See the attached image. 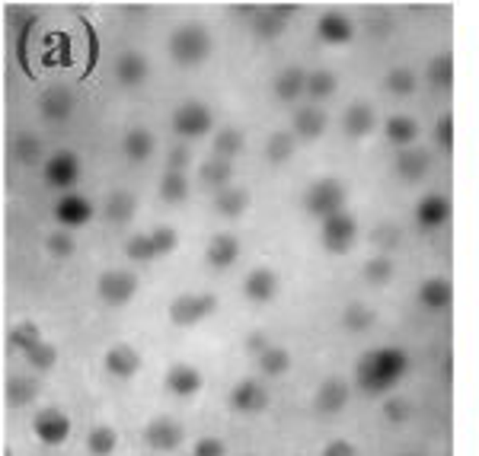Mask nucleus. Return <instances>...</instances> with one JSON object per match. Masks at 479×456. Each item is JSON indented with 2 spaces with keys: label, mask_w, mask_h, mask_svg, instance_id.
<instances>
[{
  "label": "nucleus",
  "mask_w": 479,
  "mask_h": 456,
  "mask_svg": "<svg viewBox=\"0 0 479 456\" xmlns=\"http://www.w3.org/2000/svg\"><path fill=\"white\" fill-rule=\"evenodd\" d=\"M410 370V355L403 348H378V351H367L365 357L358 361L355 367V383H358L361 393L367 396H380V393H390L399 380L406 376Z\"/></svg>",
  "instance_id": "obj_1"
},
{
  "label": "nucleus",
  "mask_w": 479,
  "mask_h": 456,
  "mask_svg": "<svg viewBox=\"0 0 479 456\" xmlns=\"http://www.w3.org/2000/svg\"><path fill=\"white\" fill-rule=\"evenodd\" d=\"M211 55V36L205 26L198 23H183L170 36V58L179 68H196Z\"/></svg>",
  "instance_id": "obj_2"
},
{
  "label": "nucleus",
  "mask_w": 479,
  "mask_h": 456,
  "mask_svg": "<svg viewBox=\"0 0 479 456\" xmlns=\"http://www.w3.org/2000/svg\"><path fill=\"white\" fill-rule=\"evenodd\" d=\"M346 207V186L333 175H323V179L310 182L307 192H303V211L316 220H329L335 214H342Z\"/></svg>",
  "instance_id": "obj_3"
},
{
  "label": "nucleus",
  "mask_w": 479,
  "mask_h": 456,
  "mask_svg": "<svg viewBox=\"0 0 479 456\" xmlns=\"http://www.w3.org/2000/svg\"><path fill=\"white\" fill-rule=\"evenodd\" d=\"M96 294L109 306H128L134 301V294H138V275L122 269L102 271L100 281H96Z\"/></svg>",
  "instance_id": "obj_4"
},
{
  "label": "nucleus",
  "mask_w": 479,
  "mask_h": 456,
  "mask_svg": "<svg viewBox=\"0 0 479 456\" xmlns=\"http://www.w3.org/2000/svg\"><path fill=\"white\" fill-rule=\"evenodd\" d=\"M211 122H215V115H211V109L205 106V102H183V106L173 112L170 125L173 132L179 134L183 141H192V138H202V134L211 132Z\"/></svg>",
  "instance_id": "obj_5"
},
{
  "label": "nucleus",
  "mask_w": 479,
  "mask_h": 456,
  "mask_svg": "<svg viewBox=\"0 0 479 456\" xmlns=\"http://www.w3.org/2000/svg\"><path fill=\"white\" fill-rule=\"evenodd\" d=\"M355 237H358V220L352 217V214H335V217L323 220L320 227V243L326 252H333V256H342V252L352 249Z\"/></svg>",
  "instance_id": "obj_6"
},
{
  "label": "nucleus",
  "mask_w": 479,
  "mask_h": 456,
  "mask_svg": "<svg viewBox=\"0 0 479 456\" xmlns=\"http://www.w3.org/2000/svg\"><path fill=\"white\" fill-rule=\"evenodd\" d=\"M42 179L48 182L51 188H61V192L74 188L77 182H80V156L70 151L51 154L48 160L42 163Z\"/></svg>",
  "instance_id": "obj_7"
},
{
  "label": "nucleus",
  "mask_w": 479,
  "mask_h": 456,
  "mask_svg": "<svg viewBox=\"0 0 479 456\" xmlns=\"http://www.w3.org/2000/svg\"><path fill=\"white\" fill-rule=\"evenodd\" d=\"M215 310H218L215 294H179L170 303V323L186 329V325H196L202 319H208Z\"/></svg>",
  "instance_id": "obj_8"
},
{
  "label": "nucleus",
  "mask_w": 479,
  "mask_h": 456,
  "mask_svg": "<svg viewBox=\"0 0 479 456\" xmlns=\"http://www.w3.org/2000/svg\"><path fill=\"white\" fill-rule=\"evenodd\" d=\"M183 440H186V428L179 425L176 419H170V415H160V419H154L151 425L144 428V444L157 453L176 451V447H183Z\"/></svg>",
  "instance_id": "obj_9"
},
{
  "label": "nucleus",
  "mask_w": 479,
  "mask_h": 456,
  "mask_svg": "<svg viewBox=\"0 0 479 456\" xmlns=\"http://www.w3.org/2000/svg\"><path fill=\"white\" fill-rule=\"evenodd\" d=\"M32 431H36V438L42 440V444L48 447H58L68 440L70 434V419L61 412V408H42V412H36V419H32Z\"/></svg>",
  "instance_id": "obj_10"
},
{
  "label": "nucleus",
  "mask_w": 479,
  "mask_h": 456,
  "mask_svg": "<svg viewBox=\"0 0 479 456\" xmlns=\"http://www.w3.org/2000/svg\"><path fill=\"white\" fill-rule=\"evenodd\" d=\"M326 125H329L326 112H323L320 106H314V102H307V106L294 109L291 134H294L297 141H320L323 132H326Z\"/></svg>",
  "instance_id": "obj_11"
},
{
  "label": "nucleus",
  "mask_w": 479,
  "mask_h": 456,
  "mask_svg": "<svg viewBox=\"0 0 479 456\" xmlns=\"http://www.w3.org/2000/svg\"><path fill=\"white\" fill-rule=\"evenodd\" d=\"M102 367H106V374L115 376V380H132V376L141 370V355L128 342H119L106 351Z\"/></svg>",
  "instance_id": "obj_12"
},
{
  "label": "nucleus",
  "mask_w": 479,
  "mask_h": 456,
  "mask_svg": "<svg viewBox=\"0 0 479 456\" xmlns=\"http://www.w3.org/2000/svg\"><path fill=\"white\" fill-rule=\"evenodd\" d=\"M90 217H93V205H90L83 195L70 192V195H61V198H58L55 220L61 224V230H74V227H83Z\"/></svg>",
  "instance_id": "obj_13"
},
{
  "label": "nucleus",
  "mask_w": 479,
  "mask_h": 456,
  "mask_svg": "<svg viewBox=\"0 0 479 456\" xmlns=\"http://www.w3.org/2000/svg\"><path fill=\"white\" fill-rule=\"evenodd\" d=\"M164 387L170 389L173 396H179V399H189V396L202 393L205 376H202V370L192 367V364H173V367L166 370Z\"/></svg>",
  "instance_id": "obj_14"
},
{
  "label": "nucleus",
  "mask_w": 479,
  "mask_h": 456,
  "mask_svg": "<svg viewBox=\"0 0 479 456\" xmlns=\"http://www.w3.org/2000/svg\"><path fill=\"white\" fill-rule=\"evenodd\" d=\"M269 406V393L259 380H240L234 389H230V408L240 415H256Z\"/></svg>",
  "instance_id": "obj_15"
},
{
  "label": "nucleus",
  "mask_w": 479,
  "mask_h": 456,
  "mask_svg": "<svg viewBox=\"0 0 479 456\" xmlns=\"http://www.w3.org/2000/svg\"><path fill=\"white\" fill-rule=\"evenodd\" d=\"M393 169H397V175H399L403 182L416 186V182H422L425 175H429V169H431V154L425 151V147H406V151H399L397 163H393Z\"/></svg>",
  "instance_id": "obj_16"
},
{
  "label": "nucleus",
  "mask_w": 479,
  "mask_h": 456,
  "mask_svg": "<svg viewBox=\"0 0 479 456\" xmlns=\"http://www.w3.org/2000/svg\"><path fill=\"white\" fill-rule=\"evenodd\" d=\"M348 396H352L348 383L339 380V376H329V380L323 383L320 389H316L314 408H316L320 415H335V412H342V408L348 406Z\"/></svg>",
  "instance_id": "obj_17"
},
{
  "label": "nucleus",
  "mask_w": 479,
  "mask_h": 456,
  "mask_svg": "<svg viewBox=\"0 0 479 456\" xmlns=\"http://www.w3.org/2000/svg\"><path fill=\"white\" fill-rule=\"evenodd\" d=\"M237 259H240V239L234 233H215L208 249H205V262H208L215 271H228Z\"/></svg>",
  "instance_id": "obj_18"
},
{
  "label": "nucleus",
  "mask_w": 479,
  "mask_h": 456,
  "mask_svg": "<svg viewBox=\"0 0 479 456\" xmlns=\"http://www.w3.org/2000/svg\"><path fill=\"white\" fill-rule=\"evenodd\" d=\"M448 217H451V201H448V195H442V192L425 195V198L416 205V220L422 230H438V227H444Z\"/></svg>",
  "instance_id": "obj_19"
},
{
  "label": "nucleus",
  "mask_w": 479,
  "mask_h": 456,
  "mask_svg": "<svg viewBox=\"0 0 479 456\" xmlns=\"http://www.w3.org/2000/svg\"><path fill=\"white\" fill-rule=\"evenodd\" d=\"M294 10V6H262V10H252V32H256L259 38H278L284 32V26H288V13Z\"/></svg>",
  "instance_id": "obj_20"
},
{
  "label": "nucleus",
  "mask_w": 479,
  "mask_h": 456,
  "mask_svg": "<svg viewBox=\"0 0 479 456\" xmlns=\"http://www.w3.org/2000/svg\"><path fill=\"white\" fill-rule=\"evenodd\" d=\"M278 288H282V281H278V275L271 269L250 271L243 281V294H246V301H252V303H269L271 297L278 294Z\"/></svg>",
  "instance_id": "obj_21"
},
{
  "label": "nucleus",
  "mask_w": 479,
  "mask_h": 456,
  "mask_svg": "<svg viewBox=\"0 0 479 456\" xmlns=\"http://www.w3.org/2000/svg\"><path fill=\"white\" fill-rule=\"evenodd\" d=\"M374 125H378V112L367 102H352L346 109V115H342V132L348 138H367L374 132Z\"/></svg>",
  "instance_id": "obj_22"
},
{
  "label": "nucleus",
  "mask_w": 479,
  "mask_h": 456,
  "mask_svg": "<svg viewBox=\"0 0 479 456\" xmlns=\"http://www.w3.org/2000/svg\"><path fill=\"white\" fill-rule=\"evenodd\" d=\"M316 36H320L326 45H346V42H352L355 26H352V19L342 16V13H323V16L316 19Z\"/></svg>",
  "instance_id": "obj_23"
},
{
  "label": "nucleus",
  "mask_w": 479,
  "mask_h": 456,
  "mask_svg": "<svg viewBox=\"0 0 479 456\" xmlns=\"http://www.w3.org/2000/svg\"><path fill=\"white\" fill-rule=\"evenodd\" d=\"M38 109H42V115L48 122H64L70 119V112L77 109V96L64 87H51L48 93L38 100Z\"/></svg>",
  "instance_id": "obj_24"
},
{
  "label": "nucleus",
  "mask_w": 479,
  "mask_h": 456,
  "mask_svg": "<svg viewBox=\"0 0 479 456\" xmlns=\"http://www.w3.org/2000/svg\"><path fill=\"white\" fill-rule=\"evenodd\" d=\"M147 74H151V64H147V58L138 55V51H125V55H119V61H115V80H119L122 87H138V83L147 80Z\"/></svg>",
  "instance_id": "obj_25"
},
{
  "label": "nucleus",
  "mask_w": 479,
  "mask_h": 456,
  "mask_svg": "<svg viewBox=\"0 0 479 456\" xmlns=\"http://www.w3.org/2000/svg\"><path fill=\"white\" fill-rule=\"evenodd\" d=\"M271 93L278 96L282 102H294L307 93V70L303 68H284L282 74L275 77L271 83Z\"/></svg>",
  "instance_id": "obj_26"
},
{
  "label": "nucleus",
  "mask_w": 479,
  "mask_h": 456,
  "mask_svg": "<svg viewBox=\"0 0 479 456\" xmlns=\"http://www.w3.org/2000/svg\"><path fill=\"white\" fill-rule=\"evenodd\" d=\"M198 182H202L205 188H211V192H224V188H230V182H234V166H230V160H221V156H211V160L202 163V169H198Z\"/></svg>",
  "instance_id": "obj_27"
},
{
  "label": "nucleus",
  "mask_w": 479,
  "mask_h": 456,
  "mask_svg": "<svg viewBox=\"0 0 479 456\" xmlns=\"http://www.w3.org/2000/svg\"><path fill=\"white\" fill-rule=\"evenodd\" d=\"M451 297H454V291H451L448 278H429V281L419 284V303H422L425 310H431V313L448 310Z\"/></svg>",
  "instance_id": "obj_28"
},
{
  "label": "nucleus",
  "mask_w": 479,
  "mask_h": 456,
  "mask_svg": "<svg viewBox=\"0 0 479 456\" xmlns=\"http://www.w3.org/2000/svg\"><path fill=\"white\" fill-rule=\"evenodd\" d=\"M154 151H157V138H154L147 128H132V132L122 138V154H125L132 163L151 160Z\"/></svg>",
  "instance_id": "obj_29"
},
{
  "label": "nucleus",
  "mask_w": 479,
  "mask_h": 456,
  "mask_svg": "<svg viewBox=\"0 0 479 456\" xmlns=\"http://www.w3.org/2000/svg\"><path fill=\"white\" fill-rule=\"evenodd\" d=\"M384 134H387V141H390L393 147L406 151V147L416 144L419 122L412 119V115H390V119H387V125H384Z\"/></svg>",
  "instance_id": "obj_30"
},
{
  "label": "nucleus",
  "mask_w": 479,
  "mask_h": 456,
  "mask_svg": "<svg viewBox=\"0 0 479 456\" xmlns=\"http://www.w3.org/2000/svg\"><path fill=\"white\" fill-rule=\"evenodd\" d=\"M134 211H138V198H134L132 192H125V188H119V192H112L106 198L102 217H106L109 224H128V220L134 217Z\"/></svg>",
  "instance_id": "obj_31"
},
{
  "label": "nucleus",
  "mask_w": 479,
  "mask_h": 456,
  "mask_svg": "<svg viewBox=\"0 0 479 456\" xmlns=\"http://www.w3.org/2000/svg\"><path fill=\"white\" fill-rule=\"evenodd\" d=\"M335 90H339V77L333 74V70H314V74H307V100L314 102V106H320V102L333 100Z\"/></svg>",
  "instance_id": "obj_32"
},
{
  "label": "nucleus",
  "mask_w": 479,
  "mask_h": 456,
  "mask_svg": "<svg viewBox=\"0 0 479 456\" xmlns=\"http://www.w3.org/2000/svg\"><path fill=\"white\" fill-rule=\"evenodd\" d=\"M160 198H164V205H183L189 198V175L166 169L164 179H160Z\"/></svg>",
  "instance_id": "obj_33"
},
{
  "label": "nucleus",
  "mask_w": 479,
  "mask_h": 456,
  "mask_svg": "<svg viewBox=\"0 0 479 456\" xmlns=\"http://www.w3.org/2000/svg\"><path fill=\"white\" fill-rule=\"evenodd\" d=\"M384 87H387V93H390V96H399V100H406V96L416 93L419 77H416V70H412V68L399 64V68H390V74H387Z\"/></svg>",
  "instance_id": "obj_34"
},
{
  "label": "nucleus",
  "mask_w": 479,
  "mask_h": 456,
  "mask_svg": "<svg viewBox=\"0 0 479 456\" xmlns=\"http://www.w3.org/2000/svg\"><path fill=\"white\" fill-rule=\"evenodd\" d=\"M294 151H297V138L291 132H275L265 141V160L275 163V166L288 163L291 156H294Z\"/></svg>",
  "instance_id": "obj_35"
},
{
  "label": "nucleus",
  "mask_w": 479,
  "mask_h": 456,
  "mask_svg": "<svg viewBox=\"0 0 479 456\" xmlns=\"http://www.w3.org/2000/svg\"><path fill=\"white\" fill-rule=\"evenodd\" d=\"M10 154H13V160H19L23 166H38V163H42V141H38L36 134L23 132L13 138Z\"/></svg>",
  "instance_id": "obj_36"
},
{
  "label": "nucleus",
  "mask_w": 479,
  "mask_h": 456,
  "mask_svg": "<svg viewBox=\"0 0 479 456\" xmlns=\"http://www.w3.org/2000/svg\"><path fill=\"white\" fill-rule=\"evenodd\" d=\"M250 207V195L243 192V188H224V192H218L215 195V211L221 214V217H240V214Z\"/></svg>",
  "instance_id": "obj_37"
},
{
  "label": "nucleus",
  "mask_w": 479,
  "mask_h": 456,
  "mask_svg": "<svg viewBox=\"0 0 479 456\" xmlns=\"http://www.w3.org/2000/svg\"><path fill=\"white\" fill-rule=\"evenodd\" d=\"M259 370L265 376H284L291 370V351L282 345H271L265 355H259Z\"/></svg>",
  "instance_id": "obj_38"
},
{
  "label": "nucleus",
  "mask_w": 479,
  "mask_h": 456,
  "mask_svg": "<svg viewBox=\"0 0 479 456\" xmlns=\"http://www.w3.org/2000/svg\"><path fill=\"white\" fill-rule=\"evenodd\" d=\"M36 396H38L36 376H13V380L6 383V402H10V406H29Z\"/></svg>",
  "instance_id": "obj_39"
},
{
  "label": "nucleus",
  "mask_w": 479,
  "mask_h": 456,
  "mask_svg": "<svg viewBox=\"0 0 479 456\" xmlns=\"http://www.w3.org/2000/svg\"><path fill=\"white\" fill-rule=\"evenodd\" d=\"M429 83L442 93H448L454 87V58L451 55H438L435 61L429 64Z\"/></svg>",
  "instance_id": "obj_40"
},
{
  "label": "nucleus",
  "mask_w": 479,
  "mask_h": 456,
  "mask_svg": "<svg viewBox=\"0 0 479 456\" xmlns=\"http://www.w3.org/2000/svg\"><path fill=\"white\" fill-rule=\"evenodd\" d=\"M246 138L240 128H224V132L215 134V144H211V151H215V156H221V160H234V156L243 151Z\"/></svg>",
  "instance_id": "obj_41"
},
{
  "label": "nucleus",
  "mask_w": 479,
  "mask_h": 456,
  "mask_svg": "<svg viewBox=\"0 0 479 456\" xmlns=\"http://www.w3.org/2000/svg\"><path fill=\"white\" fill-rule=\"evenodd\" d=\"M115 447H119V434H115V428L96 425L93 431L87 434V451L93 456H109Z\"/></svg>",
  "instance_id": "obj_42"
},
{
  "label": "nucleus",
  "mask_w": 479,
  "mask_h": 456,
  "mask_svg": "<svg viewBox=\"0 0 479 456\" xmlns=\"http://www.w3.org/2000/svg\"><path fill=\"white\" fill-rule=\"evenodd\" d=\"M371 323H374V310L371 306H365V303H352V306H346L342 310V329L346 332H367L371 329Z\"/></svg>",
  "instance_id": "obj_43"
},
{
  "label": "nucleus",
  "mask_w": 479,
  "mask_h": 456,
  "mask_svg": "<svg viewBox=\"0 0 479 456\" xmlns=\"http://www.w3.org/2000/svg\"><path fill=\"white\" fill-rule=\"evenodd\" d=\"M371 243H374V246H380V249H384V252L399 249V246H403V227L393 224V220H384V224L374 227Z\"/></svg>",
  "instance_id": "obj_44"
},
{
  "label": "nucleus",
  "mask_w": 479,
  "mask_h": 456,
  "mask_svg": "<svg viewBox=\"0 0 479 456\" xmlns=\"http://www.w3.org/2000/svg\"><path fill=\"white\" fill-rule=\"evenodd\" d=\"M23 357H26V364H29L32 370L45 374V370H51V367L58 364V348H55L51 342H45V338H42V342H38L32 351H26Z\"/></svg>",
  "instance_id": "obj_45"
},
{
  "label": "nucleus",
  "mask_w": 479,
  "mask_h": 456,
  "mask_svg": "<svg viewBox=\"0 0 479 456\" xmlns=\"http://www.w3.org/2000/svg\"><path fill=\"white\" fill-rule=\"evenodd\" d=\"M125 256L132 259V262H154V259H157V246H154L151 233H134L125 243Z\"/></svg>",
  "instance_id": "obj_46"
},
{
  "label": "nucleus",
  "mask_w": 479,
  "mask_h": 456,
  "mask_svg": "<svg viewBox=\"0 0 479 456\" xmlns=\"http://www.w3.org/2000/svg\"><path fill=\"white\" fill-rule=\"evenodd\" d=\"M365 278L367 284H374V288H384L387 281L393 278V262L390 256H374L365 262Z\"/></svg>",
  "instance_id": "obj_47"
},
{
  "label": "nucleus",
  "mask_w": 479,
  "mask_h": 456,
  "mask_svg": "<svg viewBox=\"0 0 479 456\" xmlns=\"http://www.w3.org/2000/svg\"><path fill=\"white\" fill-rule=\"evenodd\" d=\"M42 342V332H38V325L36 323H19L16 329L10 332V348H16V351H32L36 345Z\"/></svg>",
  "instance_id": "obj_48"
},
{
  "label": "nucleus",
  "mask_w": 479,
  "mask_h": 456,
  "mask_svg": "<svg viewBox=\"0 0 479 456\" xmlns=\"http://www.w3.org/2000/svg\"><path fill=\"white\" fill-rule=\"evenodd\" d=\"M74 233L70 230H55L48 239H45V249H48L51 259H70L74 256Z\"/></svg>",
  "instance_id": "obj_49"
},
{
  "label": "nucleus",
  "mask_w": 479,
  "mask_h": 456,
  "mask_svg": "<svg viewBox=\"0 0 479 456\" xmlns=\"http://www.w3.org/2000/svg\"><path fill=\"white\" fill-rule=\"evenodd\" d=\"M380 412H384V419L390 421V425H403V421L412 419V402L399 399V396H390V399H384Z\"/></svg>",
  "instance_id": "obj_50"
},
{
  "label": "nucleus",
  "mask_w": 479,
  "mask_h": 456,
  "mask_svg": "<svg viewBox=\"0 0 479 456\" xmlns=\"http://www.w3.org/2000/svg\"><path fill=\"white\" fill-rule=\"evenodd\" d=\"M151 239H154V246H157V256H166V252H173L179 246V233L173 230V227H157V230H151Z\"/></svg>",
  "instance_id": "obj_51"
},
{
  "label": "nucleus",
  "mask_w": 479,
  "mask_h": 456,
  "mask_svg": "<svg viewBox=\"0 0 479 456\" xmlns=\"http://www.w3.org/2000/svg\"><path fill=\"white\" fill-rule=\"evenodd\" d=\"M192 456H228V444L221 438H202L192 447Z\"/></svg>",
  "instance_id": "obj_52"
},
{
  "label": "nucleus",
  "mask_w": 479,
  "mask_h": 456,
  "mask_svg": "<svg viewBox=\"0 0 479 456\" xmlns=\"http://www.w3.org/2000/svg\"><path fill=\"white\" fill-rule=\"evenodd\" d=\"M189 163H192L189 144H173V151H170V166H166V169H176V173H186V169H189Z\"/></svg>",
  "instance_id": "obj_53"
},
{
  "label": "nucleus",
  "mask_w": 479,
  "mask_h": 456,
  "mask_svg": "<svg viewBox=\"0 0 479 456\" xmlns=\"http://www.w3.org/2000/svg\"><path fill=\"white\" fill-rule=\"evenodd\" d=\"M271 348V342H269V335H265V332H250V335H246V351H250V355H265V351Z\"/></svg>",
  "instance_id": "obj_54"
},
{
  "label": "nucleus",
  "mask_w": 479,
  "mask_h": 456,
  "mask_svg": "<svg viewBox=\"0 0 479 456\" xmlns=\"http://www.w3.org/2000/svg\"><path fill=\"white\" fill-rule=\"evenodd\" d=\"M323 456H358L355 453V444L352 440H329L326 447H323Z\"/></svg>",
  "instance_id": "obj_55"
},
{
  "label": "nucleus",
  "mask_w": 479,
  "mask_h": 456,
  "mask_svg": "<svg viewBox=\"0 0 479 456\" xmlns=\"http://www.w3.org/2000/svg\"><path fill=\"white\" fill-rule=\"evenodd\" d=\"M435 134H438V144H442V151H451V144H454V138H451V115H442Z\"/></svg>",
  "instance_id": "obj_56"
},
{
  "label": "nucleus",
  "mask_w": 479,
  "mask_h": 456,
  "mask_svg": "<svg viewBox=\"0 0 479 456\" xmlns=\"http://www.w3.org/2000/svg\"><path fill=\"white\" fill-rule=\"evenodd\" d=\"M403 456H419V453H403Z\"/></svg>",
  "instance_id": "obj_57"
},
{
  "label": "nucleus",
  "mask_w": 479,
  "mask_h": 456,
  "mask_svg": "<svg viewBox=\"0 0 479 456\" xmlns=\"http://www.w3.org/2000/svg\"><path fill=\"white\" fill-rule=\"evenodd\" d=\"M250 456H252V453H250Z\"/></svg>",
  "instance_id": "obj_58"
}]
</instances>
